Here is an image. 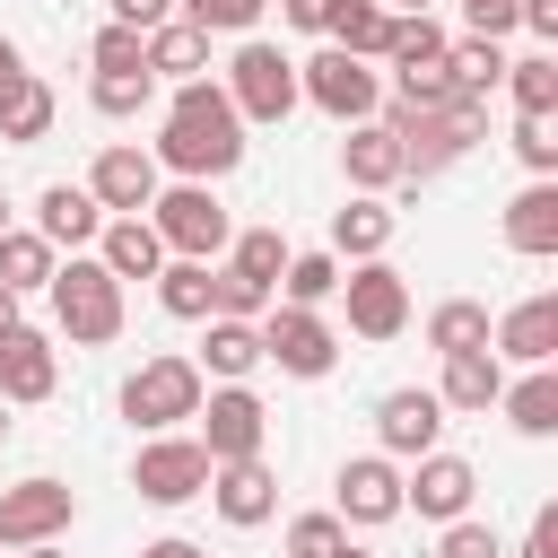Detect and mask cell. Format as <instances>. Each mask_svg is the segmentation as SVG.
Listing matches in <instances>:
<instances>
[{"label": "cell", "mask_w": 558, "mask_h": 558, "mask_svg": "<svg viewBox=\"0 0 558 558\" xmlns=\"http://www.w3.org/2000/svg\"><path fill=\"white\" fill-rule=\"evenodd\" d=\"M157 166H174L183 183H218V174H235L244 166V113L227 105V87L218 78H183L174 87V105H166V140L148 148Z\"/></svg>", "instance_id": "6da1fadb"}, {"label": "cell", "mask_w": 558, "mask_h": 558, "mask_svg": "<svg viewBox=\"0 0 558 558\" xmlns=\"http://www.w3.org/2000/svg\"><path fill=\"white\" fill-rule=\"evenodd\" d=\"M44 296H52V323H61L78 349H105V340L122 331V279H113L96 253H70V262H52Z\"/></svg>", "instance_id": "7a4b0ae2"}, {"label": "cell", "mask_w": 558, "mask_h": 558, "mask_svg": "<svg viewBox=\"0 0 558 558\" xmlns=\"http://www.w3.org/2000/svg\"><path fill=\"white\" fill-rule=\"evenodd\" d=\"M201 392H209V384H201V366L166 349V357H140V366L122 375V418H131V427H148V436H166V427H183V418L201 410Z\"/></svg>", "instance_id": "3957f363"}, {"label": "cell", "mask_w": 558, "mask_h": 558, "mask_svg": "<svg viewBox=\"0 0 558 558\" xmlns=\"http://www.w3.org/2000/svg\"><path fill=\"white\" fill-rule=\"evenodd\" d=\"M227 105L244 122H288L296 113V61L279 44H262V35H244L235 61H227Z\"/></svg>", "instance_id": "277c9868"}, {"label": "cell", "mask_w": 558, "mask_h": 558, "mask_svg": "<svg viewBox=\"0 0 558 558\" xmlns=\"http://www.w3.org/2000/svg\"><path fill=\"white\" fill-rule=\"evenodd\" d=\"M140 218H148V227H157V244H166V253H183V262H209V253H227V235H235L209 183H174V192H157Z\"/></svg>", "instance_id": "5b68a950"}, {"label": "cell", "mask_w": 558, "mask_h": 558, "mask_svg": "<svg viewBox=\"0 0 558 558\" xmlns=\"http://www.w3.org/2000/svg\"><path fill=\"white\" fill-rule=\"evenodd\" d=\"M296 96H305V105H323L331 122H366V113L384 105L375 70H366L357 52H340V44H323L314 61H296Z\"/></svg>", "instance_id": "8992f818"}, {"label": "cell", "mask_w": 558, "mask_h": 558, "mask_svg": "<svg viewBox=\"0 0 558 558\" xmlns=\"http://www.w3.org/2000/svg\"><path fill=\"white\" fill-rule=\"evenodd\" d=\"M253 331H262V357H270L279 375H305V384H314V375L340 366V340H331V323H323L314 305H270Z\"/></svg>", "instance_id": "52a82bcc"}, {"label": "cell", "mask_w": 558, "mask_h": 558, "mask_svg": "<svg viewBox=\"0 0 558 558\" xmlns=\"http://www.w3.org/2000/svg\"><path fill=\"white\" fill-rule=\"evenodd\" d=\"M78 523V488H61V480H17V488H0V549H35V541H61Z\"/></svg>", "instance_id": "ba28073f"}, {"label": "cell", "mask_w": 558, "mask_h": 558, "mask_svg": "<svg viewBox=\"0 0 558 558\" xmlns=\"http://www.w3.org/2000/svg\"><path fill=\"white\" fill-rule=\"evenodd\" d=\"M131 488H140L148 506H192V497L209 488V453H201V436H148L140 462H131Z\"/></svg>", "instance_id": "9c48e42d"}, {"label": "cell", "mask_w": 558, "mask_h": 558, "mask_svg": "<svg viewBox=\"0 0 558 558\" xmlns=\"http://www.w3.org/2000/svg\"><path fill=\"white\" fill-rule=\"evenodd\" d=\"M201 453L209 462H244V453H262V436H270V410L244 392V384H218V392H201Z\"/></svg>", "instance_id": "30bf717a"}, {"label": "cell", "mask_w": 558, "mask_h": 558, "mask_svg": "<svg viewBox=\"0 0 558 558\" xmlns=\"http://www.w3.org/2000/svg\"><path fill=\"white\" fill-rule=\"evenodd\" d=\"M340 296H349V331L357 340H392L401 323H410V279L375 253V262H357L349 279H340Z\"/></svg>", "instance_id": "8fae6325"}, {"label": "cell", "mask_w": 558, "mask_h": 558, "mask_svg": "<svg viewBox=\"0 0 558 558\" xmlns=\"http://www.w3.org/2000/svg\"><path fill=\"white\" fill-rule=\"evenodd\" d=\"M87 192H96V209H105V218H140V209L166 192V166H157L148 148H131V140H122V148H105V157L87 166Z\"/></svg>", "instance_id": "7c38bea8"}, {"label": "cell", "mask_w": 558, "mask_h": 558, "mask_svg": "<svg viewBox=\"0 0 558 558\" xmlns=\"http://www.w3.org/2000/svg\"><path fill=\"white\" fill-rule=\"evenodd\" d=\"M471 497H480V471H471L462 453H418L410 480H401V514H427V523L471 514Z\"/></svg>", "instance_id": "4fadbf2b"}, {"label": "cell", "mask_w": 558, "mask_h": 558, "mask_svg": "<svg viewBox=\"0 0 558 558\" xmlns=\"http://www.w3.org/2000/svg\"><path fill=\"white\" fill-rule=\"evenodd\" d=\"M375 436H384L392 462H418V453H436V436H445V401L418 392V384H401V392L375 401Z\"/></svg>", "instance_id": "5bb4252c"}, {"label": "cell", "mask_w": 558, "mask_h": 558, "mask_svg": "<svg viewBox=\"0 0 558 558\" xmlns=\"http://www.w3.org/2000/svg\"><path fill=\"white\" fill-rule=\"evenodd\" d=\"M331 497H340V506H331L340 523H366V532L392 523V514H401V471H392V453H357V462H340Z\"/></svg>", "instance_id": "9a60e30c"}, {"label": "cell", "mask_w": 558, "mask_h": 558, "mask_svg": "<svg viewBox=\"0 0 558 558\" xmlns=\"http://www.w3.org/2000/svg\"><path fill=\"white\" fill-rule=\"evenodd\" d=\"M235 532H253V523H270L279 514V480H270V462L262 453H244V462H209V488H201Z\"/></svg>", "instance_id": "2e32d148"}, {"label": "cell", "mask_w": 558, "mask_h": 558, "mask_svg": "<svg viewBox=\"0 0 558 558\" xmlns=\"http://www.w3.org/2000/svg\"><path fill=\"white\" fill-rule=\"evenodd\" d=\"M52 384H61V357H52V340H44L35 323L0 331V401H9V410H26V401H52Z\"/></svg>", "instance_id": "e0dca14e"}, {"label": "cell", "mask_w": 558, "mask_h": 558, "mask_svg": "<svg viewBox=\"0 0 558 558\" xmlns=\"http://www.w3.org/2000/svg\"><path fill=\"white\" fill-rule=\"evenodd\" d=\"M488 349L514 357V366H549V357H558V288H541V296H523L514 314H497V323H488Z\"/></svg>", "instance_id": "ac0fdd59"}, {"label": "cell", "mask_w": 558, "mask_h": 558, "mask_svg": "<svg viewBox=\"0 0 558 558\" xmlns=\"http://www.w3.org/2000/svg\"><path fill=\"white\" fill-rule=\"evenodd\" d=\"M340 166H349V183L357 192H392V183H410V166H401V140L366 113V122H349V140H340Z\"/></svg>", "instance_id": "d6986e66"}, {"label": "cell", "mask_w": 558, "mask_h": 558, "mask_svg": "<svg viewBox=\"0 0 558 558\" xmlns=\"http://www.w3.org/2000/svg\"><path fill=\"white\" fill-rule=\"evenodd\" d=\"M96 227H105V209H96V192L87 183H44V201H35V235L61 253H78V244H96Z\"/></svg>", "instance_id": "ffe728a7"}, {"label": "cell", "mask_w": 558, "mask_h": 558, "mask_svg": "<svg viewBox=\"0 0 558 558\" xmlns=\"http://www.w3.org/2000/svg\"><path fill=\"white\" fill-rule=\"evenodd\" d=\"M506 244H514V253H532V262H549V253H558V183H549V174H532V183L506 201Z\"/></svg>", "instance_id": "44dd1931"}, {"label": "cell", "mask_w": 558, "mask_h": 558, "mask_svg": "<svg viewBox=\"0 0 558 558\" xmlns=\"http://www.w3.org/2000/svg\"><path fill=\"white\" fill-rule=\"evenodd\" d=\"M497 392H506V357L497 349H453L445 357V384H436L445 410H497Z\"/></svg>", "instance_id": "7402d4cb"}, {"label": "cell", "mask_w": 558, "mask_h": 558, "mask_svg": "<svg viewBox=\"0 0 558 558\" xmlns=\"http://www.w3.org/2000/svg\"><path fill=\"white\" fill-rule=\"evenodd\" d=\"M96 262H105L113 279H157L166 244H157L148 218H105V227H96Z\"/></svg>", "instance_id": "603a6c76"}, {"label": "cell", "mask_w": 558, "mask_h": 558, "mask_svg": "<svg viewBox=\"0 0 558 558\" xmlns=\"http://www.w3.org/2000/svg\"><path fill=\"white\" fill-rule=\"evenodd\" d=\"M201 375H218V384H244L253 366H262V331L253 323H235V314H209V340H201V357H192Z\"/></svg>", "instance_id": "cb8c5ba5"}, {"label": "cell", "mask_w": 558, "mask_h": 558, "mask_svg": "<svg viewBox=\"0 0 558 558\" xmlns=\"http://www.w3.org/2000/svg\"><path fill=\"white\" fill-rule=\"evenodd\" d=\"M323 35L357 61H384V35H392V9L384 0H323Z\"/></svg>", "instance_id": "d4e9b609"}, {"label": "cell", "mask_w": 558, "mask_h": 558, "mask_svg": "<svg viewBox=\"0 0 558 558\" xmlns=\"http://www.w3.org/2000/svg\"><path fill=\"white\" fill-rule=\"evenodd\" d=\"M148 78H209V35L201 26H183V17H166V26H148Z\"/></svg>", "instance_id": "484cf974"}, {"label": "cell", "mask_w": 558, "mask_h": 558, "mask_svg": "<svg viewBox=\"0 0 558 558\" xmlns=\"http://www.w3.org/2000/svg\"><path fill=\"white\" fill-rule=\"evenodd\" d=\"M392 244V209L375 201V192H357L349 209H331V253H349V262H375Z\"/></svg>", "instance_id": "4316f807"}, {"label": "cell", "mask_w": 558, "mask_h": 558, "mask_svg": "<svg viewBox=\"0 0 558 558\" xmlns=\"http://www.w3.org/2000/svg\"><path fill=\"white\" fill-rule=\"evenodd\" d=\"M497 410H506L523 436H558V366H523V384H506Z\"/></svg>", "instance_id": "83f0119b"}, {"label": "cell", "mask_w": 558, "mask_h": 558, "mask_svg": "<svg viewBox=\"0 0 558 558\" xmlns=\"http://www.w3.org/2000/svg\"><path fill=\"white\" fill-rule=\"evenodd\" d=\"M157 305L174 314V323H209V262H157Z\"/></svg>", "instance_id": "f1b7e54d"}, {"label": "cell", "mask_w": 558, "mask_h": 558, "mask_svg": "<svg viewBox=\"0 0 558 558\" xmlns=\"http://www.w3.org/2000/svg\"><path fill=\"white\" fill-rule=\"evenodd\" d=\"M427 349H436V357H453V349H488V305H480V296H445V305L427 314Z\"/></svg>", "instance_id": "f546056e"}, {"label": "cell", "mask_w": 558, "mask_h": 558, "mask_svg": "<svg viewBox=\"0 0 558 558\" xmlns=\"http://www.w3.org/2000/svg\"><path fill=\"white\" fill-rule=\"evenodd\" d=\"M497 87L514 96V113H558V52H523V61H506Z\"/></svg>", "instance_id": "4dcf8cb0"}, {"label": "cell", "mask_w": 558, "mask_h": 558, "mask_svg": "<svg viewBox=\"0 0 558 558\" xmlns=\"http://www.w3.org/2000/svg\"><path fill=\"white\" fill-rule=\"evenodd\" d=\"M227 270H235V279H253V288H279V270H288L279 227H244V235H227Z\"/></svg>", "instance_id": "1f68e13d"}, {"label": "cell", "mask_w": 558, "mask_h": 558, "mask_svg": "<svg viewBox=\"0 0 558 558\" xmlns=\"http://www.w3.org/2000/svg\"><path fill=\"white\" fill-rule=\"evenodd\" d=\"M52 262H61V253H52L35 227H9V235H0V288H17V296H26V288H44V279H52Z\"/></svg>", "instance_id": "d6a6232c"}, {"label": "cell", "mask_w": 558, "mask_h": 558, "mask_svg": "<svg viewBox=\"0 0 558 558\" xmlns=\"http://www.w3.org/2000/svg\"><path fill=\"white\" fill-rule=\"evenodd\" d=\"M384 61L410 70V61H445V26L427 9H392V35H384Z\"/></svg>", "instance_id": "836d02e7"}, {"label": "cell", "mask_w": 558, "mask_h": 558, "mask_svg": "<svg viewBox=\"0 0 558 558\" xmlns=\"http://www.w3.org/2000/svg\"><path fill=\"white\" fill-rule=\"evenodd\" d=\"M52 113H61V105H52V87H44V78H26V87H17L9 105H0V140H17V148H35V140L52 131Z\"/></svg>", "instance_id": "e575fe53"}, {"label": "cell", "mask_w": 558, "mask_h": 558, "mask_svg": "<svg viewBox=\"0 0 558 558\" xmlns=\"http://www.w3.org/2000/svg\"><path fill=\"white\" fill-rule=\"evenodd\" d=\"M279 288H288V305H323V296H340V253H288Z\"/></svg>", "instance_id": "d590c367"}, {"label": "cell", "mask_w": 558, "mask_h": 558, "mask_svg": "<svg viewBox=\"0 0 558 558\" xmlns=\"http://www.w3.org/2000/svg\"><path fill=\"white\" fill-rule=\"evenodd\" d=\"M96 113H113V122H131V113H148V96H157V78L148 70H96Z\"/></svg>", "instance_id": "8d00e7d4"}, {"label": "cell", "mask_w": 558, "mask_h": 558, "mask_svg": "<svg viewBox=\"0 0 558 558\" xmlns=\"http://www.w3.org/2000/svg\"><path fill=\"white\" fill-rule=\"evenodd\" d=\"M445 70H453L462 87H480V96H488V87L506 78V52H497V35H471V44H445Z\"/></svg>", "instance_id": "74e56055"}, {"label": "cell", "mask_w": 558, "mask_h": 558, "mask_svg": "<svg viewBox=\"0 0 558 558\" xmlns=\"http://www.w3.org/2000/svg\"><path fill=\"white\" fill-rule=\"evenodd\" d=\"M262 9L270 0H183V26H201V35H253Z\"/></svg>", "instance_id": "f35d334b"}, {"label": "cell", "mask_w": 558, "mask_h": 558, "mask_svg": "<svg viewBox=\"0 0 558 558\" xmlns=\"http://www.w3.org/2000/svg\"><path fill=\"white\" fill-rule=\"evenodd\" d=\"M453 96H462V78H453L445 61H410V70H401V105H427V113H445Z\"/></svg>", "instance_id": "ab89813d"}, {"label": "cell", "mask_w": 558, "mask_h": 558, "mask_svg": "<svg viewBox=\"0 0 558 558\" xmlns=\"http://www.w3.org/2000/svg\"><path fill=\"white\" fill-rule=\"evenodd\" d=\"M209 314H235V323H262L270 314V288L235 279V270H209Z\"/></svg>", "instance_id": "60d3db41"}, {"label": "cell", "mask_w": 558, "mask_h": 558, "mask_svg": "<svg viewBox=\"0 0 558 558\" xmlns=\"http://www.w3.org/2000/svg\"><path fill=\"white\" fill-rule=\"evenodd\" d=\"M514 157H523L532 174H558V131H549V113H514Z\"/></svg>", "instance_id": "b9f144b4"}, {"label": "cell", "mask_w": 558, "mask_h": 558, "mask_svg": "<svg viewBox=\"0 0 558 558\" xmlns=\"http://www.w3.org/2000/svg\"><path fill=\"white\" fill-rule=\"evenodd\" d=\"M340 541H349L340 514H296V523H288V558H331Z\"/></svg>", "instance_id": "7bdbcfd3"}, {"label": "cell", "mask_w": 558, "mask_h": 558, "mask_svg": "<svg viewBox=\"0 0 558 558\" xmlns=\"http://www.w3.org/2000/svg\"><path fill=\"white\" fill-rule=\"evenodd\" d=\"M96 70H148V35L140 26H105L96 35Z\"/></svg>", "instance_id": "ee69618b"}, {"label": "cell", "mask_w": 558, "mask_h": 558, "mask_svg": "<svg viewBox=\"0 0 558 558\" xmlns=\"http://www.w3.org/2000/svg\"><path fill=\"white\" fill-rule=\"evenodd\" d=\"M436 558H506V541H497L488 523H471V514H453V523H445V549H436Z\"/></svg>", "instance_id": "f6af8a7d"}, {"label": "cell", "mask_w": 558, "mask_h": 558, "mask_svg": "<svg viewBox=\"0 0 558 558\" xmlns=\"http://www.w3.org/2000/svg\"><path fill=\"white\" fill-rule=\"evenodd\" d=\"M166 17H174V0H113V26H140V35H148V26H166Z\"/></svg>", "instance_id": "bcb514c9"}, {"label": "cell", "mask_w": 558, "mask_h": 558, "mask_svg": "<svg viewBox=\"0 0 558 558\" xmlns=\"http://www.w3.org/2000/svg\"><path fill=\"white\" fill-rule=\"evenodd\" d=\"M523 558H558V506H541V514H532V532H523Z\"/></svg>", "instance_id": "7dc6e473"}, {"label": "cell", "mask_w": 558, "mask_h": 558, "mask_svg": "<svg viewBox=\"0 0 558 558\" xmlns=\"http://www.w3.org/2000/svg\"><path fill=\"white\" fill-rule=\"evenodd\" d=\"M462 17H471L480 35H506V26H514V0H462Z\"/></svg>", "instance_id": "c3c4849f"}, {"label": "cell", "mask_w": 558, "mask_h": 558, "mask_svg": "<svg viewBox=\"0 0 558 558\" xmlns=\"http://www.w3.org/2000/svg\"><path fill=\"white\" fill-rule=\"evenodd\" d=\"M26 78H35V70H26V52H17V44H9V35H0V105H9V96H17V87H26Z\"/></svg>", "instance_id": "681fc988"}, {"label": "cell", "mask_w": 558, "mask_h": 558, "mask_svg": "<svg viewBox=\"0 0 558 558\" xmlns=\"http://www.w3.org/2000/svg\"><path fill=\"white\" fill-rule=\"evenodd\" d=\"M279 17H288L296 35H323V0H279Z\"/></svg>", "instance_id": "f907efd6"}, {"label": "cell", "mask_w": 558, "mask_h": 558, "mask_svg": "<svg viewBox=\"0 0 558 558\" xmlns=\"http://www.w3.org/2000/svg\"><path fill=\"white\" fill-rule=\"evenodd\" d=\"M140 558H201V549H192V541H148Z\"/></svg>", "instance_id": "816d5d0a"}, {"label": "cell", "mask_w": 558, "mask_h": 558, "mask_svg": "<svg viewBox=\"0 0 558 558\" xmlns=\"http://www.w3.org/2000/svg\"><path fill=\"white\" fill-rule=\"evenodd\" d=\"M0 331H17V288H0Z\"/></svg>", "instance_id": "f5cc1de1"}, {"label": "cell", "mask_w": 558, "mask_h": 558, "mask_svg": "<svg viewBox=\"0 0 558 558\" xmlns=\"http://www.w3.org/2000/svg\"><path fill=\"white\" fill-rule=\"evenodd\" d=\"M26 558H70V549H61V541H35V549H26Z\"/></svg>", "instance_id": "db71d44e"}, {"label": "cell", "mask_w": 558, "mask_h": 558, "mask_svg": "<svg viewBox=\"0 0 558 558\" xmlns=\"http://www.w3.org/2000/svg\"><path fill=\"white\" fill-rule=\"evenodd\" d=\"M384 9H436V0H384Z\"/></svg>", "instance_id": "11a10c76"}, {"label": "cell", "mask_w": 558, "mask_h": 558, "mask_svg": "<svg viewBox=\"0 0 558 558\" xmlns=\"http://www.w3.org/2000/svg\"><path fill=\"white\" fill-rule=\"evenodd\" d=\"M0 445H9V401H0Z\"/></svg>", "instance_id": "9f6ffc18"}, {"label": "cell", "mask_w": 558, "mask_h": 558, "mask_svg": "<svg viewBox=\"0 0 558 558\" xmlns=\"http://www.w3.org/2000/svg\"><path fill=\"white\" fill-rule=\"evenodd\" d=\"M0 235H9V201H0Z\"/></svg>", "instance_id": "6f0895ef"}]
</instances>
